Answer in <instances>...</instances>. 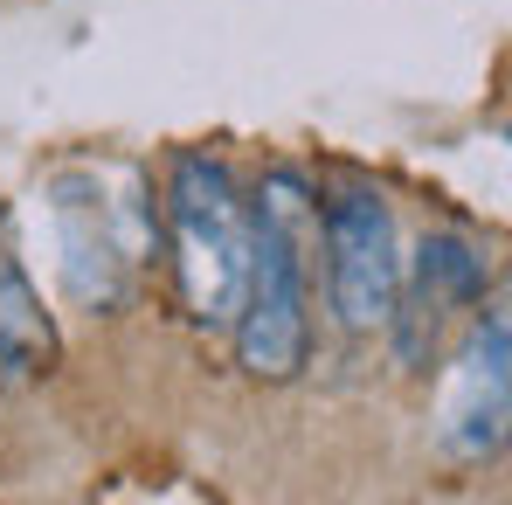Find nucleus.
<instances>
[{"label":"nucleus","instance_id":"1","mask_svg":"<svg viewBox=\"0 0 512 505\" xmlns=\"http://www.w3.org/2000/svg\"><path fill=\"white\" fill-rule=\"evenodd\" d=\"M319 243V201L298 167H270L250 208V277H243V305H236V367L284 388L305 374L312 360V305H305V256Z\"/></svg>","mask_w":512,"mask_h":505},{"label":"nucleus","instance_id":"2","mask_svg":"<svg viewBox=\"0 0 512 505\" xmlns=\"http://www.w3.org/2000/svg\"><path fill=\"white\" fill-rule=\"evenodd\" d=\"M160 236L173 250L180 305L201 333H229L250 277V201L236 194V173L215 153H173Z\"/></svg>","mask_w":512,"mask_h":505},{"label":"nucleus","instance_id":"3","mask_svg":"<svg viewBox=\"0 0 512 505\" xmlns=\"http://www.w3.org/2000/svg\"><path fill=\"white\" fill-rule=\"evenodd\" d=\"M63 291L84 312H118L132 298V270L160 250L153 194L132 167H63L49 180Z\"/></svg>","mask_w":512,"mask_h":505},{"label":"nucleus","instance_id":"4","mask_svg":"<svg viewBox=\"0 0 512 505\" xmlns=\"http://www.w3.org/2000/svg\"><path fill=\"white\" fill-rule=\"evenodd\" d=\"M319 243H326V291L333 319L353 339L388 333L395 284H402V229L381 187H340L319 208Z\"/></svg>","mask_w":512,"mask_h":505},{"label":"nucleus","instance_id":"5","mask_svg":"<svg viewBox=\"0 0 512 505\" xmlns=\"http://www.w3.org/2000/svg\"><path fill=\"white\" fill-rule=\"evenodd\" d=\"M506 422H512V319L506 305H485L457 346V360L443 367L429 443L450 464H485L506 450Z\"/></svg>","mask_w":512,"mask_h":505},{"label":"nucleus","instance_id":"6","mask_svg":"<svg viewBox=\"0 0 512 505\" xmlns=\"http://www.w3.org/2000/svg\"><path fill=\"white\" fill-rule=\"evenodd\" d=\"M492 284V256L485 243L457 236V229H436L416 243V263H402V284H395V312H388V333L402 367H429L436 339L457 312H471Z\"/></svg>","mask_w":512,"mask_h":505},{"label":"nucleus","instance_id":"7","mask_svg":"<svg viewBox=\"0 0 512 505\" xmlns=\"http://www.w3.org/2000/svg\"><path fill=\"white\" fill-rule=\"evenodd\" d=\"M56 367V319L42 312V291L14 256H0V381H42Z\"/></svg>","mask_w":512,"mask_h":505}]
</instances>
